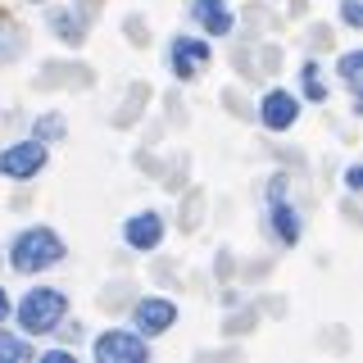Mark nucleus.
Masks as SVG:
<instances>
[{
    "mask_svg": "<svg viewBox=\"0 0 363 363\" xmlns=\"http://www.w3.org/2000/svg\"><path fill=\"white\" fill-rule=\"evenodd\" d=\"M64 259V241L50 232V227H28L14 245H9V264L18 272H41V268H55Z\"/></svg>",
    "mask_w": 363,
    "mask_h": 363,
    "instance_id": "1",
    "label": "nucleus"
},
{
    "mask_svg": "<svg viewBox=\"0 0 363 363\" xmlns=\"http://www.w3.org/2000/svg\"><path fill=\"white\" fill-rule=\"evenodd\" d=\"M28 359H32L28 340H18V336L0 332V363H28Z\"/></svg>",
    "mask_w": 363,
    "mask_h": 363,
    "instance_id": "11",
    "label": "nucleus"
},
{
    "mask_svg": "<svg viewBox=\"0 0 363 363\" xmlns=\"http://www.w3.org/2000/svg\"><path fill=\"white\" fill-rule=\"evenodd\" d=\"M64 313H68L64 291L37 286V291L23 295V304H18V327H23L28 336H45V332H55V327L64 323Z\"/></svg>",
    "mask_w": 363,
    "mask_h": 363,
    "instance_id": "2",
    "label": "nucleus"
},
{
    "mask_svg": "<svg viewBox=\"0 0 363 363\" xmlns=\"http://www.w3.org/2000/svg\"><path fill=\"white\" fill-rule=\"evenodd\" d=\"M272 227H277V236L286 245L300 241V213L291 209L286 200H281V182H272Z\"/></svg>",
    "mask_w": 363,
    "mask_h": 363,
    "instance_id": "9",
    "label": "nucleus"
},
{
    "mask_svg": "<svg viewBox=\"0 0 363 363\" xmlns=\"http://www.w3.org/2000/svg\"><path fill=\"white\" fill-rule=\"evenodd\" d=\"M159 241H164V218L159 213H136V218H128V245L132 250H155Z\"/></svg>",
    "mask_w": 363,
    "mask_h": 363,
    "instance_id": "8",
    "label": "nucleus"
},
{
    "mask_svg": "<svg viewBox=\"0 0 363 363\" xmlns=\"http://www.w3.org/2000/svg\"><path fill=\"white\" fill-rule=\"evenodd\" d=\"M96 359L100 363H141V359H150V350H145V336H136V332H105L96 340Z\"/></svg>",
    "mask_w": 363,
    "mask_h": 363,
    "instance_id": "3",
    "label": "nucleus"
},
{
    "mask_svg": "<svg viewBox=\"0 0 363 363\" xmlns=\"http://www.w3.org/2000/svg\"><path fill=\"white\" fill-rule=\"evenodd\" d=\"M45 168V145L41 141H23V145H9L0 155V173L5 177H37Z\"/></svg>",
    "mask_w": 363,
    "mask_h": 363,
    "instance_id": "4",
    "label": "nucleus"
},
{
    "mask_svg": "<svg viewBox=\"0 0 363 363\" xmlns=\"http://www.w3.org/2000/svg\"><path fill=\"white\" fill-rule=\"evenodd\" d=\"M359 68H363V55L359 50H350L345 60H340V77L350 82V91H359Z\"/></svg>",
    "mask_w": 363,
    "mask_h": 363,
    "instance_id": "12",
    "label": "nucleus"
},
{
    "mask_svg": "<svg viewBox=\"0 0 363 363\" xmlns=\"http://www.w3.org/2000/svg\"><path fill=\"white\" fill-rule=\"evenodd\" d=\"M5 313H9V295L0 291V318H5Z\"/></svg>",
    "mask_w": 363,
    "mask_h": 363,
    "instance_id": "17",
    "label": "nucleus"
},
{
    "mask_svg": "<svg viewBox=\"0 0 363 363\" xmlns=\"http://www.w3.org/2000/svg\"><path fill=\"white\" fill-rule=\"evenodd\" d=\"M345 186H350V191L363 186V173H359V168H350V173H345Z\"/></svg>",
    "mask_w": 363,
    "mask_h": 363,
    "instance_id": "16",
    "label": "nucleus"
},
{
    "mask_svg": "<svg viewBox=\"0 0 363 363\" xmlns=\"http://www.w3.org/2000/svg\"><path fill=\"white\" fill-rule=\"evenodd\" d=\"M173 318H177V309H173V300H141L136 304V332L141 336H159V332H168L173 327Z\"/></svg>",
    "mask_w": 363,
    "mask_h": 363,
    "instance_id": "5",
    "label": "nucleus"
},
{
    "mask_svg": "<svg viewBox=\"0 0 363 363\" xmlns=\"http://www.w3.org/2000/svg\"><path fill=\"white\" fill-rule=\"evenodd\" d=\"M196 18L204 23L209 37H227V32H232V14H227L223 0H196Z\"/></svg>",
    "mask_w": 363,
    "mask_h": 363,
    "instance_id": "10",
    "label": "nucleus"
},
{
    "mask_svg": "<svg viewBox=\"0 0 363 363\" xmlns=\"http://www.w3.org/2000/svg\"><path fill=\"white\" fill-rule=\"evenodd\" d=\"M304 96H309V100H327V86L318 82V68L313 64L304 68Z\"/></svg>",
    "mask_w": 363,
    "mask_h": 363,
    "instance_id": "14",
    "label": "nucleus"
},
{
    "mask_svg": "<svg viewBox=\"0 0 363 363\" xmlns=\"http://www.w3.org/2000/svg\"><path fill=\"white\" fill-rule=\"evenodd\" d=\"M60 132H64V118H60V113H50V118H41V123H37V141H41V145H45V141H55Z\"/></svg>",
    "mask_w": 363,
    "mask_h": 363,
    "instance_id": "13",
    "label": "nucleus"
},
{
    "mask_svg": "<svg viewBox=\"0 0 363 363\" xmlns=\"http://www.w3.org/2000/svg\"><path fill=\"white\" fill-rule=\"evenodd\" d=\"M209 64V45L196 41V37H177L173 41V68L182 77H196V68Z\"/></svg>",
    "mask_w": 363,
    "mask_h": 363,
    "instance_id": "7",
    "label": "nucleus"
},
{
    "mask_svg": "<svg viewBox=\"0 0 363 363\" xmlns=\"http://www.w3.org/2000/svg\"><path fill=\"white\" fill-rule=\"evenodd\" d=\"M340 14H345V23H363V9H359V0H345V5H340Z\"/></svg>",
    "mask_w": 363,
    "mask_h": 363,
    "instance_id": "15",
    "label": "nucleus"
},
{
    "mask_svg": "<svg viewBox=\"0 0 363 363\" xmlns=\"http://www.w3.org/2000/svg\"><path fill=\"white\" fill-rule=\"evenodd\" d=\"M264 128H272V132H286L295 118H300V100L291 96V91H268L264 96Z\"/></svg>",
    "mask_w": 363,
    "mask_h": 363,
    "instance_id": "6",
    "label": "nucleus"
}]
</instances>
